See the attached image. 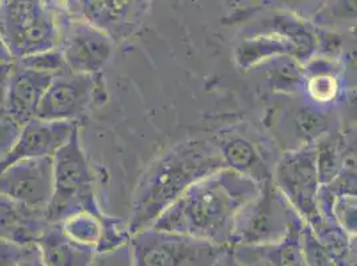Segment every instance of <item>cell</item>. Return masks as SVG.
I'll list each match as a JSON object with an SVG mask.
<instances>
[{
  "label": "cell",
  "instance_id": "1",
  "mask_svg": "<svg viewBox=\"0 0 357 266\" xmlns=\"http://www.w3.org/2000/svg\"><path fill=\"white\" fill-rule=\"evenodd\" d=\"M257 191V182L223 168L192 184L151 228L228 248L238 212Z\"/></svg>",
  "mask_w": 357,
  "mask_h": 266
},
{
  "label": "cell",
  "instance_id": "2",
  "mask_svg": "<svg viewBox=\"0 0 357 266\" xmlns=\"http://www.w3.org/2000/svg\"><path fill=\"white\" fill-rule=\"evenodd\" d=\"M225 168L213 139L183 141L149 164L135 189L128 230L149 229L192 184Z\"/></svg>",
  "mask_w": 357,
  "mask_h": 266
},
{
  "label": "cell",
  "instance_id": "3",
  "mask_svg": "<svg viewBox=\"0 0 357 266\" xmlns=\"http://www.w3.org/2000/svg\"><path fill=\"white\" fill-rule=\"evenodd\" d=\"M60 6L40 0L0 1V35L14 60L59 45Z\"/></svg>",
  "mask_w": 357,
  "mask_h": 266
},
{
  "label": "cell",
  "instance_id": "4",
  "mask_svg": "<svg viewBox=\"0 0 357 266\" xmlns=\"http://www.w3.org/2000/svg\"><path fill=\"white\" fill-rule=\"evenodd\" d=\"M54 191L45 209L48 224H59L79 212L100 213L93 192L89 160L82 148L79 130L52 156Z\"/></svg>",
  "mask_w": 357,
  "mask_h": 266
},
{
  "label": "cell",
  "instance_id": "5",
  "mask_svg": "<svg viewBox=\"0 0 357 266\" xmlns=\"http://www.w3.org/2000/svg\"><path fill=\"white\" fill-rule=\"evenodd\" d=\"M300 220L303 219L273 180L264 181L259 184L252 200L238 212L228 248L278 242Z\"/></svg>",
  "mask_w": 357,
  "mask_h": 266
},
{
  "label": "cell",
  "instance_id": "6",
  "mask_svg": "<svg viewBox=\"0 0 357 266\" xmlns=\"http://www.w3.org/2000/svg\"><path fill=\"white\" fill-rule=\"evenodd\" d=\"M128 249L132 266H215L225 248L149 228L131 236Z\"/></svg>",
  "mask_w": 357,
  "mask_h": 266
},
{
  "label": "cell",
  "instance_id": "7",
  "mask_svg": "<svg viewBox=\"0 0 357 266\" xmlns=\"http://www.w3.org/2000/svg\"><path fill=\"white\" fill-rule=\"evenodd\" d=\"M272 180L307 225L323 219L317 208L320 181L314 143L282 153Z\"/></svg>",
  "mask_w": 357,
  "mask_h": 266
},
{
  "label": "cell",
  "instance_id": "8",
  "mask_svg": "<svg viewBox=\"0 0 357 266\" xmlns=\"http://www.w3.org/2000/svg\"><path fill=\"white\" fill-rule=\"evenodd\" d=\"M225 168L257 184L273 178L280 155L263 133L251 125L238 124L219 133L213 139Z\"/></svg>",
  "mask_w": 357,
  "mask_h": 266
},
{
  "label": "cell",
  "instance_id": "9",
  "mask_svg": "<svg viewBox=\"0 0 357 266\" xmlns=\"http://www.w3.org/2000/svg\"><path fill=\"white\" fill-rule=\"evenodd\" d=\"M59 45L67 68L74 74L99 75L112 56L115 43L105 32L68 14L60 6Z\"/></svg>",
  "mask_w": 357,
  "mask_h": 266
},
{
  "label": "cell",
  "instance_id": "10",
  "mask_svg": "<svg viewBox=\"0 0 357 266\" xmlns=\"http://www.w3.org/2000/svg\"><path fill=\"white\" fill-rule=\"evenodd\" d=\"M99 92V75L74 74L70 70L60 72L45 91L36 118L77 123L98 100Z\"/></svg>",
  "mask_w": 357,
  "mask_h": 266
},
{
  "label": "cell",
  "instance_id": "11",
  "mask_svg": "<svg viewBox=\"0 0 357 266\" xmlns=\"http://www.w3.org/2000/svg\"><path fill=\"white\" fill-rule=\"evenodd\" d=\"M52 191V157L20 160L0 172V194L26 207L45 212Z\"/></svg>",
  "mask_w": 357,
  "mask_h": 266
},
{
  "label": "cell",
  "instance_id": "12",
  "mask_svg": "<svg viewBox=\"0 0 357 266\" xmlns=\"http://www.w3.org/2000/svg\"><path fill=\"white\" fill-rule=\"evenodd\" d=\"M64 10L95 29L114 42L127 39L137 30L149 11V1H93L79 0L64 3Z\"/></svg>",
  "mask_w": 357,
  "mask_h": 266
},
{
  "label": "cell",
  "instance_id": "13",
  "mask_svg": "<svg viewBox=\"0 0 357 266\" xmlns=\"http://www.w3.org/2000/svg\"><path fill=\"white\" fill-rule=\"evenodd\" d=\"M77 123L47 121L33 118L22 127L15 147L0 165V172L11 164L27 160L52 157L74 134Z\"/></svg>",
  "mask_w": 357,
  "mask_h": 266
},
{
  "label": "cell",
  "instance_id": "14",
  "mask_svg": "<svg viewBox=\"0 0 357 266\" xmlns=\"http://www.w3.org/2000/svg\"><path fill=\"white\" fill-rule=\"evenodd\" d=\"M305 222H296L283 240L266 245H240L228 248L232 256L245 266H308L303 229Z\"/></svg>",
  "mask_w": 357,
  "mask_h": 266
},
{
  "label": "cell",
  "instance_id": "15",
  "mask_svg": "<svg viewBox=\"0 0 357 266\" xmlns=\"http://www.w3.org/2000/svg\"><path fill=\"white\" fill-rule=\"evenodd\" d=\"M56 75L43 74L17 67L11 77L4 114L24 125L36 118L39 105L50 83Z\"/></svg>",
  "mask_w": 357,
  "mask_h": 266
},
{
  "label": "cell",
  "instance_id": "16",
  "mask_svg": "<svg viewBox=\"0 0 357 266\" xmlns=\"http://www.w3.org/2000/svg\"><path fill=\"white\" fill-rule=\"evenodd\" d=\"M50 224L45 210L19 204L0 194V240L16 245H33Z\"/></svg>",
  "mask_w": 357,
  "mask_h": 266
},
{
  "label": "cell",
  "instance_id": "17",
  "mask_svg": "<svg viewBox=\"0 0 357 266\" xmlns=\"http://www.w3.org/2000/svg\"><path fill=\"white\" fill-rule=\"evenodd\" d=\"M342 77L333 60H310L304 64V80L301 92L311 108L323 112L340 100L342 95Z\"/></svg>",
  "mask_w": 357,
  "mask_h": 266
},
{
  "label": "cell",
  "instance_id": "18",
  "mask_svg": "<svg viewBox=\"0 0 357 266\" xmlns=\"http://www.w3.org/2000/svg\"><path fill=\"white\" fill-rule=\"evenodd\" d=\"M36 247L47 266H91L98 256L95 249L66 236L58 224H50L45 228Z\"/></svg>",
  "mask_w": 357,
  "mask_h": 266
},
{
  "label": "cell",
  "instance_id": "19",
  "mask_svg": "<svg viewBox=\"0 0 357 266\" xmlns=\"http://www.w3.org/2000/svg\"><path fill=\"white\" fill-rule=\"evenodd\" d=\"M282 55H291L298 59L296 47L289 33L280 26L279 30L241 42L236 49V61L241 70H251Z\"/></svg>",
  "mask_w": 357,
  "mask_h": 266
},
{
  "label": "cell",
  "instance_id": "20",
  "mask_svg": "<svg viewBox=\"0 0 357 266\" xmlns=\"http://www.w3.org/2000/svg\"><path fill=\"white\" fill-rule=\"evenodd\" d=\"M310 228L335 265L356 266V237L349 236L337 224L324 217Z\"/></svg>",
  "mask_w": 357,
  "mask_h": 266
},
{
  "label": "cell",
  "instance_id": "21",
  "mask_svg": "<svg viewBox=\"0 0 357 266\" xmlns=\"http://www.w3.org/2000/svg\"><path fill=\"white\" fill-rule=\"evenodd\" d=\"M266 75L269 87L275 92H301L304 80V64L291 55H282L256 67Z\"/></svg>",
  "mask_w": 357,
  "mask_h": 266
},
{
  "label": "cell",
  "instance_id": "22",
  "mask_svg": "<svg viewBox=\"0 0 357 266\" xmlns=\"http://www.w3.org/2000/svg\"><path fill=\"white\" fill-rule=\"evenodd\" d=\"M109 219L111 217L105 216L103 212H79L64 219L58 225L68 238L96 251V248L105 236V226Z\"/></svg>",
  "mask_w": 357,
  "mask_h": 266
},
{
  "label": "cell",
  "instance_id": "23",
  "mask_svg": "<svg viewBox=\"0 0 357 266\" xmlns=\"http://www.w3.org/2000/svg\"><path fill=\"white\" fill-rule=\"evenodd\" d=\"M317 149V172L320 185L329 184L342 173L348 160L344 157V152L337 141L329 139H320L314 141Z\"/></svg>",
  "mask_w": 357,
  "mask_h": 266
},
{
  "label": "cell",
  "instance_id": "24",
  "mask_svg": "<svg viewBox=\"0 0 357 266\" xmlns=\"http://www.w3.org/2000/svg\"><path fill=\"white\" fill-rule=\"evenodd\" d=\"M15 63L20 68L43 74L58 75L68 70L58 48L15 60Z\"/></svg>",
  "mask_w": 357,
  "mask_h": 266
},
{
  "label": "cell",
  "instance_id": "25",
  "mask_svg": "<svg viewBox=\"0 0 357 266\" xmlns=\"http://www.w3.org/2000/svg\"><path fill=\"white\" fill-rule=\"evenodd\" d=\"M20 131L22 125H19L15 120L6 114H0V165L4 163L15 147Z\"/></svg>",
  "mask_w": 357,
  "mask_h": 266
},
{
  "label": "cell",
  "instance_id": "26",
  "mask_svg": "<svg viewBox=\"0 0 357 266\" xmlns=\"http://www.w3.org/2000/svg\"><path fill=\"white\" fill-rule=\"evenodd\" d=\"M303 245L304 254L308 266H336L335 263L328 257L327 253L320 247L317 240L311 232V228L305 224L303 229Z\"/></svg>",
  "mask_w": 357,
  "mask_h": 266
},
{
  "label": "cell",
  "instance_id": "27",
  "mask_svg": "<svg viewBox=\"0 0 357 266\" xmlns=\"http://www.w3.org/2000/svg\"><path fill=\"white\" fill-rule=\"evenodd\" d=\"M30 245L22 247L0 240V266H17Z\"/></svg>",
  "mask_w": 357,
  "mask_h": 266
},
{
  "label": "cell",
  "instance_id": "28",
  "mask_svg": "<svg viewBox=\"0 0 357 266\" xmlns=\"http://www.w3.org/2000/svg\"><path fill=\"white\" fill-rule=\"evenodd\" d=\"M14 71H15V60L0 63V114H4L7 93H8Z\"/></svg>",
  "mask_w": 357,
  "mask_h": 266
},
{
  "label": "cell",
  "instance_id": "29",
  "mask_svg": "<svg viewBox=\"0 0 357 266\" xmlns=\"http://www.w3.org/2000/svg\"><path fill=\"white\" fill-rule=\"evenodd\" d=\"M17 266H47L42 258V254L39 251V248L36 247V244L30 245L27 248L26 254L23 256V258L19 261Z\"/></svg>",
  "mask_w": 357,
  "mask_h": 266
},
{
  "label": "cell",
  "instance_id": "30",
  "mask_svg": "<svg viewBox=\"0 0 357 266\" xmlns=\"http://www.w3.org/2000/svg\"><path fill=\"white\" fill-rule=\"evenodd\" d=\"M109 254H112V257H114V264H112V266H132L128 245L120 248V249L114 251V253H109Z\"/></svg>",
  "mask_w": 357,
  "mask_h": 266
},
{
  "label": "cell",
  "instance_id": "31",
  "mask_svg": "<svg viewBox=\"0 0 357 266\" xmlns=\"http://www.w3.org/2000/svg\"><path fill=\"white\" fill-rule=\"evenodd\" d=\"M215 266H245L241 263H238V260L232 256L231 251L228 248L224 249L223 253L219 256V258L216 260Z\"/></svg>",
  "mask_w": 357,
  "mask_h": 266
},
{
  "label": "cell",
  "instance_id": "32",
  "mask_svg": "<svg viewBox=\"0 0 357 266\" xmlns=\"http://www.w3.org/2000/svg\"><path fill=\"white\" fill-rule=\"evenodd\" d=\"M11 60L14 59L11 58V55L8 52V48H7V45L4 43L1 35H0V63H6V61H11Z\"/></svg>",
  "mask_w": 357,
  "mask_h": 266
}]
</instances>
